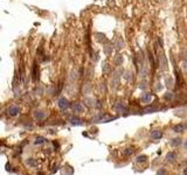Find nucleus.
<instances>
[{"label":"nucleus","instance_id":"nucleus-1","mask_svg":"<svg viewBox=\"0 0 187 175\" xmlns=\"http://www.w3.org/2000/svg\"><path fill=\"white\" fill-rule=\"evenodd\" d=\"M58 105H59V108L61 109V110H67L69 106H70V104H69V102H68V99L67 98H60L59 99V102H58Z\"/></svg>","mask_w":187,"mask_h":175},{"label":"nucleus","instance_id":"nucleus-2","mask_svg":"<svg viewBox=\"0 0 187 175\" xmlns=\"http://www.w3.org/2000/svg\"><path fill=\"white\" fill-rule=\"evenodd\" d=\"M19 111H20V109H19V106H17V105H12V106H9L8 109H7V113H8V116H17L18 113H19Z\"/></svg>","mask_w":187,"mask_h":175},{"label":"nucleus","instance_id":"nucleus-3","mask_svg":"<svg viewBox=\"0 0 187 175\" xmlns=\"http://www.w3.org/2000/svg\"><path fill=\"white\" fill-rule=\"evenodd\" d=\"M119 77H121V75H119V72H118V71L114 72V75H112V80H111V85H112L114 88L118 87V84H119Z\"/></svg>","mask_w":187,"mask_h":175},{"label":"nucleus","instance_id":"nucleus-4","mask_svg":"<svg viewBox=\"0 0 187 175\" xmlns=\"http://www.w3.org/2000/svg\"><path fill=\"white\" fill-rule=\"evenodd\" d=\"M140 99H142V102H143V103H146V104H147V103H150V102H151V99H152V93H150V92H145V93L142 96V98H140Z\"/></svg>","mask_w":187,"mask_h":175},{"label":"nucleus","instance_id":"nucleus-5","mask_svg":"<svg viewBox=\"0 0 187 175\" xmlns=\"http://www.w3.org/2000/svg\"><path fill=\"white\" fill-rule=\"evenodd\" d=\"M32 77H33V81H36V80L39 78V67H37L36 64H34V67H33Z\"/></svg>","mask_w":187,"mask_h":175},{"label":"nucleus","instance_id":"nucleus-6","mask_svg":"<svg viewBox=\"0 0 187 175\" xmlns=\"http://www.w3.org/2000/svg\"><path fill=\"white\" fill-rule=\"evenodd\" d=\"M161 137H163V132L159 131V130H153L151 132V138L152 139H160Z\"/></svg>","mask_w":187,"mask_h":175},{"label":"nucleus","instance_id":"nucleus-7","mask_svg":"<svg viewBox=\"0 0 187 175\" xmlns=\"http://www.w3.org/2000/svg\"><path fill=\"white\" fill-rule=\"evenodd\" d=\"M34 118H35L36 120H43V119L46 118V115H45V112H42V111H35V112H34Z\"/></svg>","mask_w":187,"mask_h":175},{"label":"nucleus","instance_id":"nucleus-8","mask_svg":"<svg viewBox=\"0 0 187 175\" xmlns=\"http://www.w3.org/2000/svg\"><path fill=\"white\" fill-rule=\"evenodd\" d=\"M71 108H73V111H74L75 113H78V112H81V111L83 110V108H82V105H81L80 103H74Z\"/></svg>","mask_w":187,"mask_h":175},{"label":"nucleus","instance_id":"nucleus-9","mask_svg":"<svg viewBox=\"0 0 187 175\" xmlns=\"http://www.w3.org/2000/svg\"><path fill=\"white\" fill-rule=\"evenodd\" d=\"M69 121L73 124V125H82L83 123H82V119H80V118H77V117H71L70 119H69Z\"/></svg>","mask_w":187,"mask_h":175},{"label":"nucleus","instance_id":"nucleus-10","mask_svg":"<svg viewBox=\"0 0 187 175\" xmlns=\"http://www.w3.org/2000/svg\"><path fill=\"white\" fill-rule=\"evenodd\" d=\"M185 128H186V126H185V125L179 124V125H177V126H174V127H173V131H174V132H177V133H180V132H184V131H185Z\"/></svg>","mask_w":187,"mask_h":175},{"label":"nucleus","instance_id":"nucleus-11","mask_svg":"<svg viewBox=\"0 0 187 175\" xmlns=\"http://www.w3.org/2000/svg\"><path fill=\"white\" fill-rule=\"evenodd\" d=\"M175 158H177V154H175L174 152H170V153H167V155H166V160H167V161H170V162L174 161V160H175Z\"/></svg>","mask_w":187,"mask_h":175},{"label":"nucleus","instance_id":"nucleus-12","mask_svg":"<svg viewBox=\"0 0 187 175\" xmlns=\"http://www.w3.org/2000/svg\"><path fill=\"white\" fill-rule=\"evenodd\" d=\"M96 39H97V41L98 42H101V43H103V42H106V37H105V35L104 34H102V33H97L96 34Z\"/></svg>","mask_w":187,"mask_h":175},{"label":"nucleus","instance_id":"nucleus-13","mask_svg":"<svg viewBox=\"0 0 187 175\" xmlns=\"http://www.w3.org/2000/svg\"><path fill=\"white\" fill-rule=\"evenodd\" d=\"M181 145V139L180 138H174V139H172V141H171V146H173V147H178V146Z\"/></svg>","mask_w":187,"mask_h":175},{"label":"nucleus","instance_id":"nucleus-14","mask_svg":"<svg viewBox=\"0 0 187 175\" xmlns=\"http://www.w3.org/2000/svg\"><path fill=\"white\" fill-rule=\"evenodd\" d=\"M102 69H103L104 75H108V74H109V71H110V65H109V63H108V62H104V63H103Z\"/></svg>","mask_w":187,"mask_h":175},{"label":"nucleus","instance_id":"nucleus-15","mask_svg":"<svg viewBox=\"0 0 187 175\" xmlns=\"http://www.w3.org/2000/svg\"><path fill=\"white\" fill-rule=\"evenodd\" d=\"M115 109L121 112V111H125V110H126V106H125L123 103H117V104L115 105Z\"/></svg>","mask_w":187,"mask_h":175},{"label":"nucleus","instance_id":"nucleus-16","mask_svg":"<svg viewBox=\"0 0 187 175\" xmlns=\"http://www.w3.org/2000/svg\"><path fill=\"white\" fill-rule=\"evenodd\" d=\"M47 140H46V138H43V137H37L36 139H35V145H42V144H45Z\"/></svg>","mask_w":187,"mask_h":175},{"label":"nucleus","instance_id":"nucleus-17","mask_svg":"<svg viewBox=\"0 0 187 175\" xmlns=\"http://www.w3.org/2000/svg\"><path fill=\"white\" fill-rule=\"evenodd\" d=\"M133 152H134L133 148H126V149L123 151V155H124V156H130L131 154H133Z\"/></svg>","mask_w":187,"mask_h":175},{"label":"nucleus","instance_id":"nucleus-18","mask_svg":"<svg viewBox=\"0 0 187 175\" xmlns=\"http://www.w3.org/2000/svg\"><path fill=\"white\" fill-rule=\"evenodd\" d=\"M26 165H28V166H32V167H34V166H36V161H35L34 159L29 158V159H27V160H26Z\"/></svg>","mask_w":187,"mask_h":175},{"label":"nucleus","instance_id":"nucleus-19","mask_svg":"<svg viewBox=\"0 0 187 175\" xmlns=\"http://www.w3.org/2000/svg\"><path fill=\"white\" fill-rule=\"evenodd\" d=\"M146 159H147L146 155H138L137 156V162H145Z\"/></svg>","mask_w":187,"mask_h":175},{"label":"nucleus","instance_id":"nucleus-20","mask_svg":"<svg viewBox=\"0 0 187 175\" xmlns=\"http://www.w3.org/2000/svg\"><path fill=\"white\" fill-rule=\"evenodd\" d=\"M122 62H123V57H122L121 55H117V57L115 60V64H116V65H121Z\"/></svg>","mask_w":187,"mask_h":175},{"label":"nucleus","instance_id":"nucleus-21","mask_svg":"<svg viewBox=\"0 0 187 175\" xmlns=\"http://www.w3.org/2000/svg\"><path fill=\"white\" fill-rule=\"evenodd\" d=\"M164 98H165L166 100H171V99L173 98V93H172V92H167V93H165Z\"/></svg>","mask_w":187,"mask_h":175},{"label":"nucleus","instance_id":"nucleus-22","mask_svg":"<svg viewBox=\"0 0 187 175\" xmlns=\"http://www.w3.org/2000/svg\"><path fill=\"white\" fill-rule=\"evenodd\" d=\"M111 50H112V47H110V46H105V47H104V52H105L106 55H110Z\"/></svg>","mask_w":187,"mask_h":175},{"label":"nucleus","instance_id":"nucleus-23","mask_svg":"<svg viewBox=\"0 0 187 175\" xmlns=\"http://www.w3.org/2000/svg\"><path fill=\"white\" fill-rule=\"evenodd\" d=\"M116 46H117V49L123 48V47H122V46H123V41H122L121 39H118V41H117V44H116Z\"/></svg>","mask_w":187,"mask_h":175},{"label":"nucleus","instance_id":"nucleus-24","mask_svg":"<svg viewBox=\"0 0 187 175\" xmlns=\"http://www.w3.org/2000/svg\"><path fill=\"white\" fill-rule=\"evenodd\" d=\"M145 111H146V112H155V111H157V109L156 108H152V106H151V108H146V109H145Z\"/></svg>","mask_w":187,"mask_h":175},{"label":"nucleus","instance_id":"nucleus-25","mask_svg":"<svg viewBox=\"0 0 187 175\" xmlns=\"http://www.w3.org/2000/svg\"><path fill=\"white\" fill-rule=\"evenodd\" d=\"M146 87H147V85H146V83H145V82H143V83L139 85V88H140V89H143V90H144V89H146Z\"/></svg>","mask_w":187,"mask_h":175},{"label":"nucleus","instance_id":"nucleus-26","mask_svg":"<svg viewBox=\"0 0 187 175\" xmlns=\"http://www.w3.org/2000/svg\"><path fill=\"white\" fill-rule=\"evenodd\" d=\"M165 173H166V172H165V171L163 169V171H160V172H158V175H165Z\"/></svg>","mask_w":187,"mask_h":175},{"label":"nucleus","instance_id":"nucleus-27","mask_svg":"<svg viewBox=\"0 0 187 175\" xmlns=\"http://www.w3.org/2000/svg\"><path fill=\"white\" fill-rule=\"evenodd\" d=\"M184 174L187 175V168H185V171H184Z\"/></svg>","mask_w":187,"mask_h":175},{"label":"nucleus","instance_id":"nucleus-28","mask_svg":"<svg viewBox=\"0 0 187 175\" xmlns=\"http://www.w3.org/2000/svg\"><path fill=\"white\" fill-rule=\"evenodd\" d=\"M185 148L187 149V140H186V143H185Z\"/></svg>","mask_w":187,"mask_h":175}]
</instances>
